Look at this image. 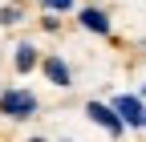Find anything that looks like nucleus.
Returning <instances> with one entry per match:
<instances>
[{
    "mask_svg": "<svg viewBox=\"0 0 146 142\" xmlns=\"http://www.w3.org/2000/svg\"><path fill=\"white\" fill-rule=\"evenodd\" d=\"M12 65L21 69V73H29V69L36 65V49H33V45H16V57H12Z\"/></svg>",
    "mask_w": 146,
    "mask_h": 142,
    "instance_id": "6",
    "label": "nucleus"
},
{
    "mask_svg": "<svg viewBox=\"0 0 146 142\" xmlns=\"http://www.w3.org/2000/svg\"><path fill=\"white\" fill-rule=\"evenodd\" d=\"M0 21H4V25H16V21H21V8H4V12H0Z\"/></svg>",
    "mask_w": 146,
    "mask_h": 142,
    "instance_id": "8",
    "label": "nucleus"
},
{
    "mask_svg": "<svg viewBox=\"0 0 146 142\" xmlns=\"http://www.w3.org/2000/svg\"><path fill=\"white\" fill-rule=\"evenodd\" d=\"M45 77H49L53 85H61V90L73 85V73H69V65H65L61 57H49V61H45Z\"/></svg>",
    "mask_w": 146,
    "mask_h": 142,
    "instance_id": "4",
    "label": "nucleus"
},
{
    "mask_svg": "<svg viewBox=\"0 0 146 142\" xmlns=\"http://www.w3.org/2000/svg\"><path fill=\"white\" fill-rule=\"evenodd\" d=\"M41 4H45L49 12H65V8H73V0H41Z\"/></svg>",
    "mask_w": 146,
    "mask_h": 142,
    "instance_id": "7",
    "label": "nucleus"
},
{
    "mask_svg": "<svg viewBox=\"0 0 146 142\" xmlns=\"http://www.w3.org/2000/svg\"><path fill=\"white\" fill-rule=\"evenodd\" d=\"M142 126H146V106H142Z\"/></svg>",
    "mask_w": 146,
    "mask_h": 142,
    "instance_id": "9",
    "label": "nucleus"
},
{
    "mask_svg": "<svg viewBox=\"0 0 146 142\" xmlns=\"http://www.w3.org/2000/svg\"><path fill=\"white\" fill-rule=\"evenodd\" d=\"M114 114L126 122V126H142V102H138L134 94H122V98H114Z\"/></svg>",
    "mask_w": 146,
    "mask_h": 142,
    "instance_id": "3",
    "label": "nucleus"
},
{
    "mask_svg": "<svg viewBox=\"0 0 146 142\" xmlns=\"http://www.w3.org/2000/svg\"><path fill=\"white\" fill-rule=\"evenodd\" d=\"M0 114L12 118V122H25V118L36 114V98L29 90H4L0 94Z\"/></svg>",
    "mask_w": 146,
    "mask_h": 142,
    "instance_id": "1",
    "label": "nucleus"
},
{
    "mask_svg": "<svg viewBox=\"0 0 146 142\" xmlns=\"http://www.w3.org/2000/svg\"><path fill=\"white\" fill-rule=\"evenodd\" d=\"M81 29L89 33H110V16L102 8H81Z\"/></svg>",
    "mask_w": 146,
    "mask_h": 142,
    "instance_id": "5",
    "label": "nucleus"
},
{
    "mask_svg": "<svg viewBox=\"0 0 146 142\" xmlns=\"http://www.w3.org/2000/svg\"><path fill=\"white\" fill-rule=\"evenodd\" d=\"M85 114L94 118L98 126H106L110 134H122V130H126V122H122V118L114 114V106H102V102H89V110H85Z\"/></svg>",
    "mask_w": 146,
    "mask_h": 142,
    "instance_id": "2",
    "label": "nucleus"
}]
</instances>
